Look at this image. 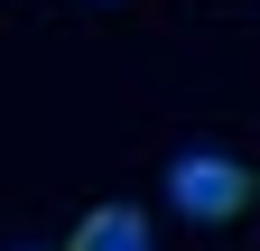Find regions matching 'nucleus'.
I'll use <instances>...</instances> for the list:
<instances>
[{
  "instance_id": "nucleus-1",
  "label": "nucleus",
  "mask_w": 260,
  "mask_h": 251,
  "mask_svg": "<svg viewBox=\"0 0 260 251\" xmlns=\"http://www.w3.org/2000/svg\"><path fill=\"white\" fill-rule=\"evenodd\" d=\"M168 205L186 214V224H233V214L251 205V168L223 159V149H177L168 159Z\"/></svg>"
},
{
  "instance_id": "nucleus-2",
  "label": "nucleus",
  "mask_w": 260,
  "mask_h": 251,
  "mask_svg": "<svg viewBox=\"0 0 260 251\" xmlns=\"http://www.w3.org/2000/svg\"><path fill=\"white\" fill-rule=\"evenodd\" d=\"M65 251H158V242H149V224H140V205H93Z\"/></svg>"
}]
</instances>
